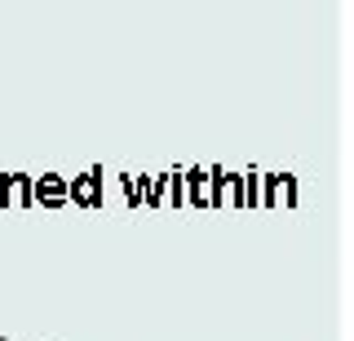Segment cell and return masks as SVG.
Instances as JSON below:
<instances>
[{"mask_svg": "<svg viewBox=\"0 0 354 341\" xmlns=\"http://www.w3.org/2000/svg\"><path fill=\"white\" fill-rule=\"evenodd\" d=\"M40 195H44V200H58V178H44L40 182Z\"/></svg>", "mask_w": 354, "mask_h": 341, "instance_id": "6da1fadb", "label": "cell"}]
</instances>
